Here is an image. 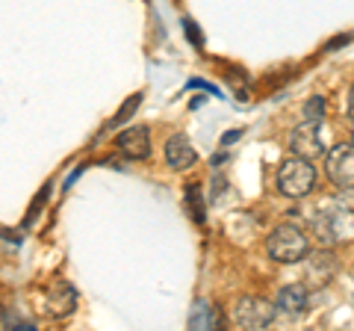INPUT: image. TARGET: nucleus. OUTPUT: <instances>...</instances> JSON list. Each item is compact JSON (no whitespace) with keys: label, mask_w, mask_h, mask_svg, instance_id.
<instances>
[{"label":"nucleus","mask_w":354,"mask_h":331,"mask_svg":"<svg viewBox=\"0 0 354 331\" xmlns=\"http://www.w3.org/2000/svg\"><path fill=\"white\" fill-rule=\"evenodd\" d=\"M266 251H269V258L278 260V263H298V260L307 258L310 242L298 225L283 222L266 237Z\"/></svg>","instance_id":"obj_1"},{"label":"nucleus","mask_w":354,"mask_h":331,"mask_svg":"<svg viewBox=\"0 0 354 331\" xmlns=\"http://www.w3.org/2000/svg\"><path fill=\"white\" fill-rule=\"evenodd\" d=\"M316 184V169L313 163L304 160V157H290L281 163L278 169V193L286 198H304Z\"/></svg>","instance_id":"obj_2"},{"label":"nucleus","mask_w":354,"mask_h":331,"mask_svg":"<svg viewBox=\"0 0 354 331\" xmlns=\"http://www.w3.org/2000/svg\"><path fill=\"white\" fill-rule=\"evenodd\" d=\"M325 172L328 181L339 186L342 193L354 190V142L351 145H337L325 154Z\"/></svg>","instance_id":"obj_3"},{"label":"nucleus","mask_w":354,"mask_h":331,"mask_svg":"<svg viewBox=\"0 0 354 331\" xmlns=\"http://www.w3.org/2000/svg\"><path fill=\"white\" fill-rule=\"evenodd\" d=\"M274 311H278V307L272 302L257 299V296H245V299H239L234 307V323L239 328H266L274 319Z\"/></svg>","instance_id":"obj_4"},{"label":"nucleus","mask_w":354,"mask_h":331,"mask_svg":"<svg viewBox=\"0 0 354 331\" xmlns=\"http://www.w3.org/2000/svg\"><path fill=\"white\" fill-rule=\"evenodd\" d=\"M290 148L304 160H319L325 154L322 139H319V125H310V121H301L292 136H290Z\"/></svg>","instance_id":"obj_5"},{"label":"nucleus","mask_w":354,"mask_h":331,"mask_svg":"<svg viewBox=\"0 0 354 331\" xmlns=\"http://www.w3.org/2000/svg\"><path fill=\"white\" fill-rule=\"evenodd\" d=\"M118 151L124 154L127 160H145L151 154V134L145 125H136V127H127L118 134Z\"/></svg>","instance_id":"obj_6"},{"label":"nucleus","mask_w":354,"mask_h":331,"mask_svg":"<svg viewBox=\"0 0 354 331\" xmlns=\"http://www.w3.org/2000/svg\"><path fill=\"white\" fill-rule=\"evenodd\" d=\"M44 311H48V316H68L74 311V305H77V293H74V287L68 281H57L50 287L48 293H44Z\"/></svg>","instance_id":"obj_7"},{"label":"nucleus","mask_w":354,"mask_h":331,"mask_svg":"<svg viewBox=\"0 0 354 331\" xmlns=\"http://www.w3.org/2000/svg\"><path fill=\"white\" fill-rule=\"evenodd\" d=\"M274 307L286 316H298L307 311V287L304 284H290L281 287L278 296H274Z\"/></svg>","instance_id":"obj_8"},{"label":"nucleus","mask_w":354,"mask_h":331,"mask_svg":"<svg viewBox=\"0 0 354 331\" xmlns=\"http://www.w3.org/2000/svg\"><path fill=\"white\" fill-rule=\"evenodd\" d=\"M165 163H169L171 169H189L195 163V148L189 145V139L183 134H174L165 142Z\"/></svg>","instance_id":"obj_9"},{"label":"nucleus","mask_w":354,"mask_h":331,"mask_svg":"<svg viewBox=\"0 0 354 331\" xmlns=\"http://www.w3.org/2000/svg\"><path fill=\"white\" fill-rule=\"evenodd\" d=\"M186 211H189V216L195 219L198 225H204V219H207V213H204V195H201V186L198 184H189L186 186Z\"/></svg>","instance_id":"obj_10"},{"label":"nucleus","mask_w":354,"mask_h":331,"mask_svg":"<svg viewBox=\"0 0 354 331\" xmlns=\"http://www.w3.org/2000/svg\"><path fill=\"white\" fill-rule=\"evenodd\" d=\"M301 121H310V125H322V116H325V101L319 95L313 98H307L304 107H301Z\"/></svg>","instance_id":"obj_11"},{"label":"nucleus","mask_w":354,"mask_h":331,"mask_svg":"<svg viewBox=\"0 0 354 331\" xmlns=\"http://www.w3.org/2000/svg\"><path fill=\"white\" fill-rule=\"evenodd\" d=\"M189 328H213V316H209V305L198 299L189 311Z\"/></svg>","instance_id":"obj_12"},{"label":"nucleus","mask_w":354,"mask_h":331,"mask_svg":"<svg viewBox=\"0 0 354 331\" xmlns=\"http://www.w3.org/2000/svg\"><path fill=\"white\" fill-rule=\"evenodd\" d=\"M139 104H142V92H136L133 98H127V101L121 104V109H118V113L113 116V121H109L106 127H118V125H124V121H127L133 113H136V107H139Z\"/></svg>","instance_id":"obj_13"},{"label":"nucleus","mask_w":354,"mask_h":331,"mask_svg":"<svg viewBox=\"0 0 354 331\" xmlns=\"http://www.w3.org/2000/svg\"><path fill=\"white\" fill-rule=\"evenodd\" d=\"M183 30H186V39L192 42V48H204V33L195 27V21L186 18V21H183Z\"/></svg>","instance_id":"obj_14"},{"label":"nucleus","mask_w":354,"mask_h":331,"mask_svg":"<svg viewBox=\"0 0 354 331\" xmlns=\"http://www.w3.org/2000/svg\"><path fill=\"white\" fill-rule=\"evenodd\" d=\"M351 39H354V33H346V36H342V39H334V42H330V45H328V51L342 48V45H346V42H351Z\"/></svg>","instance_id":"obj_15"},{"label":"nucleus","mask_w":354,"mask_h":331,"mask_svg":"<svg viewBox=\"0 0 354 331\" xmlns=\"http://www.w3.org/2000/svg\"><path fill=\"white\" fill-rule=\"evenodd\" d=\"M236 139H239V130H230V134H225V139H221V142H225V145H234Z\"/></svg>","instance_id":"obj_16"},{"label":"nucleus","mask_w":354,"mask_h":331,"mask_svg":"<svg viewBox=\"0 0 354 331\" xmlns=\"http://www.w3.org/2000/svg\"><path fill=\"white\" fill-rule=\"evenodd\" d=\"M348 116L354 121V83H351V92H348Z\"/></svg>","instance_id":"obj_17"},{"label":"nucleus","mask_w":354,"mask_h":331,"mask_svg":"<svg viewBox=\"0 0 354 331\" xmlns=\"http://www.w3.org/2000/svg\"><path fill=\"white\" fill-rule=\"evenodd\" d=\"M0 328H6V314H3V307H0Z\"/></svg>","instance_id":"obj_18"}]
</instances>
